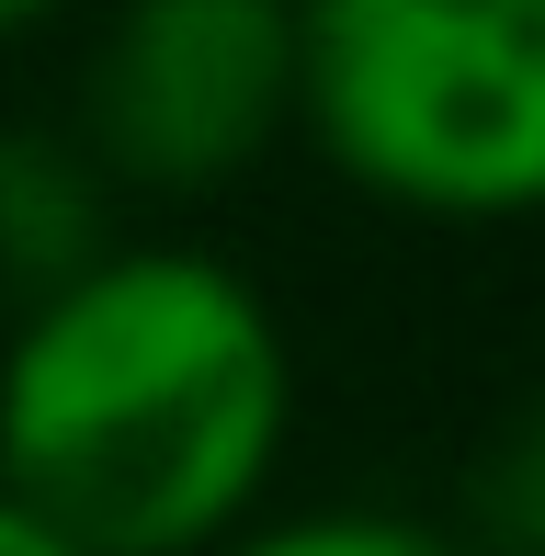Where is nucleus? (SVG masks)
Segmentation results:
<instances>
[{
  "instance_id": "nucleus-3",
  "label": "nucleus",
  "mask_w": 545,
  "mask_h": 556,
  "mask_svg": "<svg viewBox=\"0 0 545 556\" xmlns=\"http://www.w3.org/2000/svg\"><path fill=\"white\" fill-rule=\"evenodd\" d=\"M295 125V12L272 0H137L80 68V160L103 193H228Z\"/></svg>"
},
{
  "instance_id": "nucleus-1",
  "label": "nucleus",
  "mask_w": 545,
  "mask_h": 556,
  "mask_svg": "<svg viewBox=\"0 0 545 556\" xmlns=\"http://www.w3.org/2000/svg\"><path fill=\"white\" fill-rule=\"evenodd\" d=\"M295 432V352L216 250H126L0 341V500L80 556L239 545Z\"/></svg>"
},
{
  "instance_id": "nucleus-5",
  "label": "nucleus",
  "mask_w": 545,
  "mask_h": 556,
  "mask_svg": "<svg viewBox=\"0 0 545 556\" xmlns=\"http://www.w3.org/2000/svg\"><path fill=\"white\" fill-rule=\"evenodd\" d=\"M466 534L489 556H545V387L478 443V466H466Z\"/></svg>"
},
{
  "instance_id": "nucleus-4",
  "label": "nucleus",
  "mask_w": 545,
  "mask_h": 556,
  "mask_svg": "<svg viewBox=\"0 0 545 556\" xmlns=\"http://www.w3.org/2000/svg\"><path fill=\"white\" fill-rule=\"evenodd\" d=\"M103 250H114L103 170H91L68 137H23V125H0V295H12V318L46 307L58 285H80Z\"/></svg>"
},
{
  "instance_id": "nucleus-7",
  "label": "nucleus",
  "mask_w": 545,
  "mask_h": 556,
  "mask_svg": "<svg viewBox=\"0 0 545 556\" xmlns=\"http://www.w3.org/2000/svg\"><path fill=\"white\" fill-rule=\"evenodd\" d=\"M0 556H80V545H58L35 511H23V500H0Z\"/></svg>"
},
{
  "instance_id": "nucleus-2",
  "label": "nucleus",
  "mask_w": 545,
  "mask_h": 556,
  "mask_svg": "<svg viewBox=\"0 0 545 556\" xmlns=\"http://www.w3.org/2000/svg\"><path fill=\"white\" fill-rule=\"evenodd\" d=\"M295 125L353 193L398 216H545V0L295 12Z\"/></svg>"
},
{
  "instance_id": "nucleus-6",
  "label": "nucleus",
  "mask_w": 545,
  "mask_h": 556,
  "mask_svg": "<svg viewBox=\"0 0 545 556\" xmlns=\"http://www.w3.org/2000/svg\"><path fill=\"white\" fill-rule=\"evenodd\" d=\"M216 556H466V534L420 511H364V500H330V511H284V522H251L239 545Z\"/></svg>"
}]
</instances>
